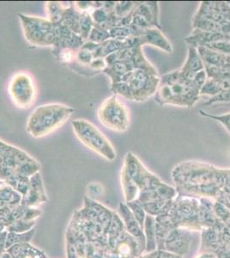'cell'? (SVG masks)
I'll use <instances>...</instances> for the list:
<instances>
[{"label": "cell", "instance_id": "cell-1", "mask_svg": "<svg viewBox=\"0 0 230 258\" xmlns=\"http://www.w3.org/2000/svg\"><path fill=\"white\" fill-rule=\"evenodd\" d=\"M73 113L72 108L60 103L39 106L29 117L27 132L34 138L50 135L63 126Z\"/></svg>", "mask_w": 230, "mask_h": 258}, {"label": "cell", "instance_id": "cell-2", "mask_svg": "<svg viewBox=\"0 0 230 258\" xmlns=\"http://www.w3.org/2000/svg\"><path fill=\"white\" fill-rule=\"evenodd\" d=\"M40 164L28 153L0 140V180L16 176L29 177L37 173Z\"/></svg>", "mask_w": 230, "mask_h": 258}, {"label": "cell", "instance_id": "cell-3", "mask_svg": "<svg viewBox=\"0 0 230 258\" xmlns=\"http://www.w3.org/2000/svg\"><path fill=\"white\" fill-rule=\"evenodd\" d=\"M24 35L29 43L46 47L58 44L61 35L62 24L38 17L18 14Z\"/></svg>", "mask_w": 230, "mask_h": 258}, {"label": "cell", "instance_id": "cell-4", "mask_svg": "<svg viewBox=\"0 0 230 258\" xmlns=\"http://www.w3.org/2000/svg\"><path fill=\"white\" fill-rule=\"evenodd\" d=\"M73 130L82 144L109 161L116 158V152L105 135L86 120L72 121Z\"/></svg>", "mask_w": 230, "mask_h": 258}, {"label": "cell", "instance_id": "cell-5", "mask_svg": "<svg viewBox=\"0 0 230 258\" xmlns=\"http://www.w3.org/2000/svg\"><path fill=\"white\" fill-rule=\"evenodd\" d=\"M123 82L127 85L131 92V101L145 102L156 94L160 85V77L148 71L134 69L120 77L115 83Z\"/></svg>", "mask_w": 230, "mask_h": 258}, {"label": "cell", "instance_id": "cell-6", "mask_svg": "<svg viewBox=\"0 0 230 258\" xmlns=\"http://www.w3.org/2000/svg\"><path fill=\"white\" fill-rule=\"evenodd\" d=\"M200 92L187 83L179 82L174 85H162L156 92V102L159 105H175L192 108L198 102Z\"/></svg>", "mask_w": 230, "mask_h": 258}, {"label": "cell", "instance_id": "cell-7", "mask_svg": "<svg viewBox=\"0 0 230 258\" xmlns=\"http://www.w3.org/2000/svg\"><path fill=\"white\" fill-rule=\"evenodd\" d=\"M97 115L100 122L113 131L125 132L130 126L128 109L116 95L108 97L101 104Z\"/></svg>", "mask_w": 230, "mask_h": 258}, {"label": "cell", "instance_id": "cell-8", "mask_svg": "<svg viewBox=\"0 0 230 258\" xmlns=\"http://www.w3.org/2000/svg\"><path fill=\"white\" fill-rule=\"evenodd\" d=\"M8 91L12 102L20 109H29L36 97L35 80L28 73L18 72L10 81Z\"/></svg>", "mask_w": 230, "mask_h": 258}, {"label": "cell", "instance_id": "cell-9", "mask_svg": "<svg viewBox=\"0 0 230 258\" xmlns=\"http://www.w3.org/2000/svg\"><path fill=\"white\" fill-rule=\"evenodd\" d=\"M137 38L139 40L140 44L143 47L144 45H150L168 53H171L173 52L171 43L166 38V36L163 35L160 29L157 27H150L144 30L141 36Z\"/></svg>", "mask_w": 230, "mask_h": 258}, {"label": "cell", "instance_id": "cell-10", "mask_svg": "<svg viewBox=\"0 0 230 258\" xmlns=\"http://www.w3.org/2000/svg\"><path fill=\"white\" fill-rule=\"evenodd\" d=\"M192 28L193 30H200L203 32L221 33L224 35H230V23L221 24L202 16L194 15L192 18Z\"/></svg>", "mask_w": 230, "mask_h": 258}, {"label": "cell", "instance_id": "cell-11", "mask_svg": "<svg viewBox=\"0 0 230 258\" xmlns=\"http://www.w3.org/2000/svg\"><path fill=\"white\" fill-rule=\"evenodd\" d=\"M197 49L204 64L223 68L230 67V55L219 53L204 47H198Z\"/></svg>", "mask_w": 230, "mask_h": 258}, {"label": "cell", "instance_id": "cell-12", "mask_svg": "<svg viewBox=\"0 0 230 258\" xmlns=\"http://www.w3.org/2000/svg\"><path fill=\"white\" fill-rule=\"evenodd\" d=\"M180 70L184 74H197L204 70V64L197 47L189 46L187 59Z\"/></svg>", "mask_w": 230, "mask_h": 258}, {"label": "cell", "instance_id": "cell-13", "mask_svg": "<svg viewBox=\"0 0 230 258\" xmlns=\"http://www.w3.org/2000/svg\"><path fill=\"white\" fill-rule=\"evenodd\" d=\"M204 71L206 73L207 79L221 80L230 78V67L223 68L204 64Z\"/></svg>", "mask_w": 230, "mask_h": 258}, {"label": "cell", "instance_id": "cell-14", "mask_svg": "<svg viewBox=\"0 0 230 258\" xmlns=\"http://www.w3.org/2000/svg\"><path fill=\"white\" fill-rule=\"evenodd\" d=\"M110 38L118 41H126L129 39L133 38L132 37V33H131L130 27L118 26L112 28L110 30H108Z\"/></svg>", "mask_w": 230, "mask_h": 258}, {"label": "cell", "instance_id": "cell-15", "mask_svg": "<svg viewBox=\"0 0 230 258\" xmlns=\"http://www.w3.org/2000/svg\"><path fill=\"white\" fill-rule=\"evenodd\" d=\"M88 38H90L92 42L96 43V44H102L103 42L111 39L108 30H104L101 27L96 26V25H94Z\"/></svg>", "mask_w": 230, "mask_h": 258}, {"label": "cell", "instance_id": "cell-16", "mask_svg": "<svg viewBox=\"0 0 230 258\" xmlns=\"http://www.w3.org/2000/svg\"><path fill=\"white\" fill-rule=\"evenodd\" d=\"M221 91L222 90L219 80L207 79L206 82L204 83V86L200 90V95H207L212 97L219 94Z\"/></svg>", "mask_w": 230, "mask_h": 258}, {"label": "cell", "instance_id": "cell-17", "mask_svg": "<svg viewBox=\"0 0 230 258\" xmlns=\"http://www.w3.org/2000/svg\"><path fill=\"white\" fill-rule=\"evenodd\" d=\"M199 114L204 117L210 118V119L218 121L220 123L222 124L226 127L227 131L230 133V113L229 114H223V115H214V114H209V113L200 109Z\"/></svg>", "mask_w": 230, "mask_h": 258}, {"label": "cell", "instance_id": "cell-18", "mask_svg": "<svg viewBox=\"0 0 230 258\" xmlns=\"http://www.w3.org/2000/svg\"><path fill=\"white\" fill-rule=\"evenodd\" d=\"M217 103H230V90L221 91L215 97H210V99L203 105L210 106Z\"/></svg>", "mask_w": 230, "mask_h": 258}, {"label": "cell", "instance_id": "cell-19", "mask_svg": "<svg viewBox=\"0 0 230 258\" xmlns=\"http://www.w3.org/2000/svg\"><path fill=\"white\" fill-rule=\"evenodd\" d=\"M229 4H230V2H229Z\"/></svg>", "mask_w": 230, "mask_h": 258}]
</instances>
